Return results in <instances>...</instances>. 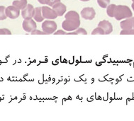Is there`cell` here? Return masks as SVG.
Here are the masks:
<instances>
[{"label":"cell","instance_id":"cell-6","mask_svg":"<svg viewBox=\"0 0 134 121\" xmlns=\"http://www.w3.org/2000/svg\"><path fill=\"white\" fill-rule=\"evenodd\" d=\"M5 14L7 17H9L12 19H15L19 17L20 11L19 9L14 6H9L5 9Z\"/></svg>","mask_w":134,"mask_h":121},{"label":"cell","instance_id":"cell-22","mask_svg":"<svg viewBox=\"0 0 134 121\" xmlns=\"http://www.w3.org/2000/svg\"><path fill=\"white\" fill-rule=\"evenodd\" d=\"M59 2H60V0H51L48 5L53 7L54 5L56 4H58V3H59Z\"/></svg>","mask_w":134,"mask_h":121},{"label":"cell","instance_id":"cell-19","mask_svg":"<svg viewBox=\"0 0 134 121\" xmlns=\"http://www.w3.org/2000/svg\"><path fill=\"white\" fill-rule=\"evenodd\" d=\"M120 34L121 35H134V29L133 28L130 31H123L122 30Z\"/></svg>","mask_w":134,"mask_h":121},{"label":"cell","instance_id":"cell-26","mask_svg":"<svg viewBox=\"0 0 134 121\" xmlns=\"http://www.w3.org/2000/svg\"><path fill=\"white\" fill-rule=\"evenodd\" d=\"M80 1H82V2H87V1H90V0H80Z\"/></svg>","mask_w":134,"mask_h":121},{"label":"cell","instance_id":"cell-2","mask_svg":"<svg viewBox=\"0 0 134 121\" xmlns=\"http://www.w3.org/2000/svg\"><path fill=\"white\" fill-rule=\"evenodd\" d=\"M133 16L131 10L127 6L124 5H116L115 8L114 13V17L117 20L124 19H129L131 18Z\"/></svg>","mask_w":134,"mask_h":121},{"label":"cell","instance_id":"cell-11","mask_svg":"<svg viewBox=\"0 0 134 121\" xmlns=\"http://www.w3.org/2000/svg\"><path fill=\"white\" fill-rule=\"evenodd\" d=\"M53 9L56 13L58 16H62L66 11V6L64 4L59 2L53 7Z\"/></svg>","mask_w":134,"mask_h":121},{"label":"cell","instance_id":"cell-10","mask_svg":"<svg viewBox=\"0 0 134 121\" xmlns=\"http://www.w3.org/2000/svg\"><path fill=\"white\" fill-rule=\"evenodd\" d=\"M133 17L127 19L120 23V26L123 31H130L133 29Z\"/></svg>","mask_w":134,"mask_h":121},{"label":"cell","instance_id":"cell-18","mask_svg":"<svg viewBox=\"0 0 134 121\" xmlns=\"http://www.w3.org/2000/svg\"><path fill=\"white\" fill-rule=\"evenodd\" d=\"M92 35H104V32L101 28L97 27L95 29L93 30V31L92 32Z\"/></svg>","mask_w":134,"mask_h":121},{"label":"cell","instance_id":"cell-25","mask_svg":"<svg viewBox=\"0 0 134 121\" xmlns=\"http://www.w3.org/2000/svg\"><path fill=\"white\" fill-rule=\"evenodd\" d=\"M132 2H133V4H132V9L134 11V0H132Z\"/></svg>","mask_w":134,"mask_h":121},{"label":"cell","instance_id":"cell-9","mask_svg":"<svg viewBox=\"0 0 134 121\" xmlns=\"http://www.w3.org/2000/svg\"><path fill=\"white\" fill-rule=\"evenodd\" d=\"M98 27L101 28L104 32V35H109L113 31L112 24L107 20H103L98 24Z\"/></svg>","mask_w":134,"mask_h":121},{"label":"cell","instance_id":"cell-15","mask_svg":"<svg viewBox=\"0 0 134 121\" xmlns=\"http://www.w3.org/2000/svg\"><path fill=\"white\" fill-rule=\"evenodd\" d=\"M116 4H110L108 6L107 9V13L109 16L114 17V13L115 8H116Z\"/></svg>","mask_w":134,"mask_h":121},{"label":"cell","instance_id":"cell-24","mask_svg":"<svg viewBox=\"0 0 134 121\" xmlns=\"http://www.w3.org/2000/svg\"><path fill=\"white\" fill-rule=\"evenodd\" d=\"M55 35H66V32L62 31V30H58V31L54 33Z\"/></svg>","mask_w":134,"mask_h":121},{"label":"cell","instance_id":"cell-4","mask_svg":"<svg viewBox=\"0 0 134 121\" xmlns=\"http://www.w3.org/2000/svg\"><path fill=\"white\" fill-rule=\"evenodd\" d=\"M42 15L44 19H56L58 15L56 14V13L55 12V11L53 9H51V8H49L48 7L44 6L42 7Z\"/></svg>","mask_w":134,"mask_h":121},{"label":"cell","instance_id":"cell-17","mask_svg":"<svg viewBox=\"0 0 134 121\" xmlns=\"http://www.w3.org/2000/svg\"><path fill=\"white\" fill-rule=\"evenodd\" d=\"M5 7L4 6H0V21H2L7 19V16L5 14Z\"/></svg>","mask_w":134,"mask_h":121},{"label":"cell","instance_id":"cell-7","mask_svg":"<svg viewBox=\"0 0 134 121\" xmlns=\"http://www.w3.org/2000/svg\"><path fill=\"white\" fill-rule=\"evenodd\" d=\"M95 11L92 7L84 8L81 11V16L86 20H92L95 17Z\"/></svg>","mask_w":134,"mask_h":121},{"label":"cell","instance_id":"cell-16","mask_svg":"<svg viewBox=\"0 0 134 121\" xmlns=\"http://www.w3.org/2000/svg\"><path fill=\"white\" fill-rule=\"evenodd\" d=\"M98 4L99 5L100 7L103 8H107L109 4L110 3V0H97Z\"/></svg>","mask_w":134,"mask_h":121},{"label":"cell","instance_id":"cell-23","mask_svg":"<svg viewBox=\"0 0 134 121\" xmlns=\"http://www.w3.org/2000/svg\"><path fill=\"white\" fill-rule=\"evenodd\" d=\"M39 3H41V4H49L51 0H38Z\"/></svg>","mask_w":134,"mask_h":121},{"label":"cell","instance_id":"cell-12","mask_svg":"<svg viewBox=\"0 0 134 121\" xmlns=\"http://www.w3.org/2000/svg\"><path fill=\"white\" fill-rule=\"evenodd\" d=\"M13 6L19 9L24 10L27 6V0H16L13 2Z\"/></svg>","mask_w":134,"mask_h":121},{"label":"cell","instance_id":"cell-20","mask_svg":"<svg viewBox=\"0 0 134 121\" xmlns=\"http://www.w3.org/2000/svg\"><path fill=\"white\" fill-rule=\"evenodd\" d=\"M12 33L9 29L7 28H1L0 29V35H11Z\"/></svg>","mask_w":134,"mask_h":121},{"label":"cell","instance_id":"cell-27","mask_svg":"<svg viewBox=\"0 0 134 121\" xmlns=\"http://www.w3.org/2000/svg\"><path fill=\"white\" fill-rule=\"evenodd\" d=\"M133 28L134 29V17H133Z\"/></svg>","mask_w":134,"mask_h":121},{"label":"cell","instance_id":"cell-1","mask_svg":"<svg viewBox=\"0 0 134 121\" xmlns=\"http://www.w3.org/2000/svg\"><path fill=\"white\" fill-rule=\"evenodd\" d=\"M65 20L63 22L62 27L66 31H75L80 26V16L75 11H70L65 14Z\"/></svg>","mask_w":134,"mask_h":121},{"label":"cell","instance_id":"cell-13","mask_svg":"<svg viewBox=\"0 0 134 121\" xmlns=\"http://www.w3.org/2000/svg\"><path fill=\"white\" fill-rule=\"evenodd\" d=\"M34 18L36 21L41 22L43 21L44 18L42 15V9L41 7H36L35 9V14Z\"/></svg>","mask_w":134,"mask_h":121},{"label":"cell","instance_id":"cell-14","mask_svg":"<svg viewBox=\"0 0 134 121\" xmlns=\"http://www.w3.org/2000/svg\"><path fill=\"white\" fill-rule=\"evenodd\" d=\"M79 34H82V35H87V32L86 31L85 29H84L82 28H79L78 29L73 32L71 33H66V35H79Z\"/></svg>","mask_w":134,"mask_h":121},{"label":"cell","instance_id":"cell-21","mask_svg":"<svg viewBox=\"0 0 134 121\" xmlns=\"http://www.w3.org/2000/svg\"><path fill=\"white\" fill-rule=\"evenodd\" d=\"M31 33L32 35H46L43 31H38V30H35L33 32H31Z\"/></svg>","mask_w":134,"mask_h":121},{"label":"cell","instance_id":"cell-5","mask_svg":"<svg viewBox=\"0 0 134 121\" xmlns=\"http://www.w3.org/2000/svg\"><path fill=\"white\" fill-rule=\"evenodd\" d=\"M22 27L25 31L28 32V33H31L35 30H36L37 26L36 22L31 19L24 20L22 24Z\"/></svg>","mask_w":134,"mask_h":121},{"label":"cell","instance_id":"cell-3","mask_svg":"<svg viewBox=\"0 0 134 121\" xmlns=\"http://www.w3.org/2000/svg\"><path fill=\"white\" fill-rule=\"evenodd\" d=\"M56 23L53 21H46L42 24V29L46 35L54 33L57 30Z\"/></svg>","mask_w":134,"mask_h":121},{"label":"cell","instance_id":"cell-8","mask_svg":"<svg viewBox=\"0 0 134 121\" xmlns=\"http://www.w3.org/2000/svg\"><path fill=\"white\" fill-rule=\"evenodd\" d=\"M35 14V9L31 4H27L26 7L24 9L22 10V17L24 19V20L31 19L34 17Z\"/></svg>","mask_w":134,"mask_h":121}]
</instances>
